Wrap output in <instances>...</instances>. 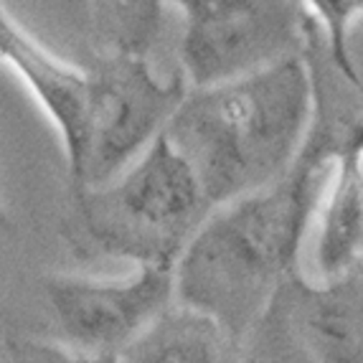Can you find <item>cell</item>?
I'll return each instance as SVG.
<instances>
[{
    "label": "cell",
    "instance_id": "obj_1",
    "mask_svg": "<svg viewBox=\"0 0 363 363\" xmlns=\"http://www.w3.org/2000/svg\"><path fill=\"white\" fill-rule=\"evenodd\" d=\"M313 84V125L295 163L269 186L213 208L173 267V297L211 315L239 351L277 287L300 272L330 157L353 117L335 115L320 72Z\"/></svg>",
    "mask_w": 363,
    "mask_h": 363
},
{
    "label": "cell",
    "instance_id": "obj_2",
    "mask_svg": "<svg viewBox=\"0 0 363 363\" xmlns=\"http://www.w3.org/2000/svg\"><path fill=\"white\" fill-rule=\"evenodd\" d=\"M313 115V72L305 54H295L218 84L188 86L163 135L216 208L285 176Z\"/></svg>",
    "mask_w": 363,
    "mask_h": 363
},
{
    "label": "cell",
    "instance_id": "obj_3",
    "mask_svg": "<svg viewBox=\"0 0 363 363\" xmlns=\"http://www.w3.org/2000/svg\"><path fill=\"white\" fill-rule=\"evenodd\" d=\"M67 191L61 239L82 262L176 267L191 236L213 211L163 130L109 181Z\"/></svg>",
    "mask_w": 363,
    "mask_h": 363
},
{
    "label": "cell",
    "instance_id": "obj_4",
    "mask_svg": "<svg viewBox=\"0 0 363 363\" xmlns=\"http://www.w3.org/2000/svg\"><path fill=\"white\" fill-rule=\"evenodd\" d=\"M89 107L82 145L67 163V188L99 186L128 168L160 135L188 82L152 72L147 56L99 54L89 67Z\"/></svg>",
    "mask_w": 363,
    "mask_h": 363
},
{
    "label": "cell",
    "instance_id": "obj_5",
    "mask_svg": "<svg viewBox=\"0 0 363 363\" xmlns=\"http://www.w3.org/2000/svg\"><path fill=\"white\" fill-rule=\"evenodd\" d=\"M181 11V74L188 86L218 84L303 54L308 13L300 0H165Z\"/></svg>",
    "mask_w": 363,
    "mask_h": 363
},
{
    "label": "cell",
    "instance_id": "obj_6",
    "mask_svg": "<svg viewBox=\"0 0 363 363\" xmlns=\"http://www.w3.org/2000/svg\"><path fill=\"white\" fill-rule=\"evenodd\" d=\"M242 358L363 363V267L320 282L303 269L290 274L244 340Z\"/></svg>",
    "mask_w": 363,
    "mask_h": 363
},
{
    "label": "cell",
    "instance_id": "obj_7",
    "mask_svg": "<svg viewBox=\"0 0 363 363\" xmlns=\"http://www.w3.org/2000/svg\"><path fill=\"white\" fill-rule=\"evenodd\" d=\"M41 290L61 343L79 361H120L173 300V267H135L122 279L46 274Z\"/></svg>",
    "mask_w": 363,
    "mask_h": 363
},
{
    "label": "cell",
    "instance_id": "obj_8",
    "mask_svg": "<svg viewBox=\"0 0 363 363\" xmlns=\"http://www.w3.org/2000/svg\"><path fill=\"white\" fill-rule=\"evenodd\" d=\"M0 64L21 79L56 128L67 163L82 145L89 107V72L51 54L0 0Z\"/></svg>",
    "mask_w": 363,
    "mask_h": 363
},
{
    "label": "cell",
    "instance_id": "obj_9",
    "mask_svg": "<svg viewBox=\"0 0 363 363\" xmlns=\"http://www.w3.org/2000/svg\"><path fill=\"white\" fill-rule=\"evenodd\" d=\"M313 224V257L320 279L363 267V112L345 122Z\"/></svg>",
    "mask_w": 363,
    "mask_h": 363
},
{
    "label": "cell",
    "instance_id": "obj_10",
    "mask_svg": "<svg viewBox=\"0 0 363 363\" xmlns=\"http://www.w3.org/2000/svg\"><path fill=\"white\" fill-rule=\"evenodd\" d=\"M242 358L239 345L211 315L176 297L147 323V328L122 351L128 363H224Z\"/></svg>",
    "mask_w": 363,
    "mask_h": 363
},
{
    "label": "cell",
    "instance_id": "obj_11",
    "mask_svg": "<svg viewBox=\"0 0 363 363\" xmlns=\"http://www.w3.org/2000/svg\"><path fill=\"white\" fill-rule=\"evenodd\" d=\"M99 54L147 56L163 28L165 0H84Z\"/></svg>",
    "mask_w": 363,
    "mask_h": 363
},
{
    "label": "cell",
    "instance_id": "obj_12",
    "mask_svg": "<svg viewBox=\"0 0 363 363\" xmlns=\"http://www.w3.org/2000/svg\"><path fill=\"white\" fill-rule=\"evenodd\" d=\"M300 6L320 30L323 49L338 77L363 97V74L353 59L351 43L353 26L363 18V0H300Z\"/></svg>",
    "mask_w": 363,
    "mask_h": 363
},
{
    "label": "cell",
    "instance_id": "obj_13",
    "mask_svg": "<svg viewBox=\"0 0 363 363\" xmlns=\"http://www.w3.org/2000/svg\"><path fill=\"white\" fill-rule=\"evenodd\" d=\"M13 218H11V213H8V208L0 203V244H3V239H8V236L13 234Z\"/></svg>",
    "mask_w": 363,
    "mask_h": 363
}]
</instances>
